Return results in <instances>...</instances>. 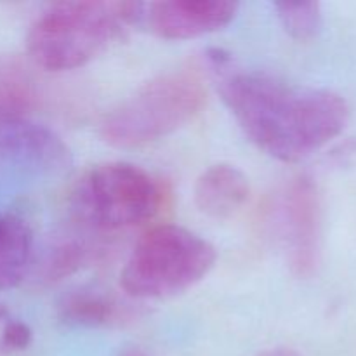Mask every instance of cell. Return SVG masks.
Returning a JSON list of instances; mask_svg holds the SVG:
<instances>
[{
  "mask_svg": "<svg viewBox=\"0 0 356 356\" xmlns=\"http://www.w3.org/2000/svg\"><path fill=\"white\" fill-rule=\"evenodd\" d=\"M205 61L240 129L278 162H301L346 129L350 106L334 90L289 86L268 73L247 72L225 49H209Z\"/></svg>",
  "mask_w": 356,
  "mask_h": 356,
  "instance_id": "obj_1",
  "label": "cell"
},
{
  "mask_svg": "<svg viewBox=\"0 0 356 356\" xmlns=\"http://www.w3.org/2000/svg\"><path fill=\"white\" fill-rule=\"evenodd\" d=\"M143 2H58L42 10L26 33L31 61L45 72L82 68L141 23Z\"/></svg>",
  "mask_w": 356,
  "mask_h": 356,
  "instance_id": "obj_2",
  "label": "cell"
},
{
  "mask_svg": "<svg viewBox=\"0 0 356 356\" xmlns=\"http://www.w3.org/2000/svg\"><path fill=\"white\" fill-rule=\"evenodd\" d=\"M216 261V247L198 233L176 225L153 226L125 261L120 287L143 301L172 298L204 280Z\"/></svg>",
  "mask_w": 356,
  "mask_h": 356,
  "instance_id": "obj_3",
  "label": "cell"
},
{
  "mask_svg": "<svg viewBox=\"0 0 356 356\" xmlns=\"http://www.w3.org/2000/svg\"><path fill=\"white\" fill-rule=\"evenodd\" d=\"M204 104L205 87L197 73H163L106 113L99 134L113 148H141L179 131L200 113Z\"/></svg>",
  "mask_w": 356,
  "mask_h": 356,
  "instance_id": "obj_4",
  "label": "cell"
},
{
  "mask_svg": "<svg viewBox=\"0 0 356 356\" xmlns=\"http://www.w3.org/2000/svg\"><path fill=\"white\" fill-rule=\"evenodd\" d=\"M163 198L162 184L148 170L129 162H106L76 183L70 207L86 228L113 233L152 221Z\"/></svg>",
  "mask_w": 356,
  "mask_h": 356,
  "instance_id": "obj_5",
  "label": "cell"
},
{
  "mask_svg": "<svg viewBox=\"0 0 356 356\" xmlns=\"http://www.w3.org/2000/svg\"><path fill=\"white\" fill-rule=\"evenodd\" d=\"M282 232L292 275L312 277L322 256V204L312 177L299 176L289 184L282 204Z\"/></svg>",
  "mask_w": 356,
  "mask_h": 356,
  "instance_id": "obj_6",
  "label": "cell"
},
{
  "mask_svg": "<svg viewBox=\"0 0 356 356\" xmlns=\"http://www.w3.org/2000/svg\"><path fill=\"white\" fill-rule=\"evenodd\" d=\"M238 13L233 0L143 2L141 23L163 40H190L228 26Z\"/></svg>",
  "mask_w": 356,
  "mask_h": 356,
  "instance_id": "obj_7",
  "label": "cell"
},
{
  "mask_svg": "<svg viewBox=\"0 0 356 356\" xmlns=\"http://www.w3.org/2000/svg\"><path fill=\"white\" fill-rule=\"evenodd\" d=\"M0 156L44 172H61L72 162L68 146L56 132L7 104H0Z\"/></svg>",
  "mask_w": 356,
  "mask_h": 356,
  "instance_id": "obj_8",
  "label": "cell"
},
{
  "mask_svg": "<svg viewBox=\"0 0 356 356\" xmlns=\"http://www.w3.org/2000/svg\"><path fill=\"white\" fill-rule=\"evenodd\" d=\"M193 198L198 211L207 218L229 219L249 202L250 181L236 165L214 163L198 176Z\"/></svg>",
  "mask_w": 356,
  "mask_h": 356,
  "instance_id": "obj_9",
  "label": "cell"
},
{
  "mask_svg": "<svg viewBox=\"0 0 356 356\" xmlns=\"http://www.w3.org/2000/svg\"><path fill=\"white\" fill-rule=\"evenodd\" d=\"M33 257L30 225L14 212H0V291L24 280Z\"/></svg>",
  "mask_w": 356,
  "mask_h": 356,
  "instance_id": "obj_10",
  "label": "cell"
},
{
  "mask_svg": "<svg viewBox=\"0 0 356 356\" xmlns=\"http://www.w3.org/2000/svg\"><path fill=\"white\" fill-rule=\"evenodd\" d=\"M59 318L75 327H106L120 318V308L113 298L96 289H73L58 302Z\"/></svg>",
  "mask_w": 356,
  "mask_h": 356,
  "instance_id": "obj_11",
  "label": "cell"
},
{
  "mask_svg": "<svg viewBox=\"0 0 356 356\" xmlns=\"http://www.w3.org/2000/svg\"><path fill=\"white\" fill-rule=\"evenodd\" d=\"M273 7L285 33L294 40L309 42L322 30V6L315 0H298V2L284 0V2H275Z\"/></svg>",
  "mask_w": 356,
  "mask_h": 356,
  "instance_id": "obj_12",
  "label": "cell"
},
{
  "mask_svg": "<svg viewBox=\"0 0 356 356\" xmlns=\"http://www.w3.org/2000/svg\"><path fill=\"white\" fill-rule=\"evenodd\" d=\"M89 257V249L79 240H65L52 247L40 264V280L47 284H56L83 266Z\"/></svg>",
  "mask_w": 356,
  "mask_h": 356,
  "instance_id": "obj_13",
  "label": "cell"
},
{
  "mask_svg": "<svg viewBox=\"0 0 356 356\" xmlns=\"http://www.w3.org/2000/svg\"><path fill=\"white\" fill-rule=\"evenodd\" d=\"M33 341V330L23 320L7 318L0 332V356L24 351Z\"/></svg>",
  "mask_w": 356,
  "mask_h": 356,
  "instance_id": "obj_14",
  "label": "cell"
},
{
  "mask_svg": "<svg viewBox=\"0 0 356 356\" xmlns=\"http://www.w3.org/2000/svg\"><path fill=\"white\" fill-rule=\"evenodd\" d=\"M259 356H301L298 351L291 350V348H271V350L263 351Z\"/></svg>",
  "mask_w": 356,
  "mask_h": 356,
  "instance_id": "obj_15",
  "label": "cell"
},
{
  "mask_svg": "<svg viewBox=\"0 0 356 356\" xmlns=\"http://www.w3.org/2000/svg\"><path fill=\"white\" fill-rule=\"evenodd\" d=\"M118 356H148L141 348H127V350L122 351Z\"/></svg>",
  "mask_w": 356,
  "mask_h": 356,
  "instance_id": "obj_16",
  "label": "cell"
},
{
  "mask_svg": "<svg viewBox=\"0 0 356 356\" xmlns=\"http://www.w3.org/2000/svg\"><path fill=\"white\" fill-rule=\"evenodd\" d=\"M7 318H9V309H7V306L3 302H0V323L6 322Z\"/></svg>",
  "mask_w": 356,
  "mask_h": 356,
  "instance_id": "obj_17",
  "label": "cell"
}]
</instances>
